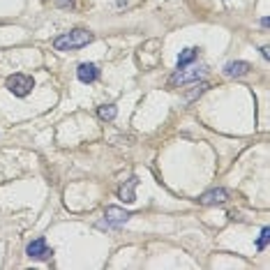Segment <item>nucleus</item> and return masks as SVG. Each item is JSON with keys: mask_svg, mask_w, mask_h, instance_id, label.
Masks as SVG:
<instances>
[{"mask_svg": "<svg viewBox=\"0 0 270 270\" xmlns=\"http://www.w3.org/2000/svg\"><path fill=\"white\" fill-rule=\"evenodd\" d=\"M249 62L245 60H234V62H226V67H224V74H226L228 79H243L249 74Z\"/></svg>", "mask_w": 270, "mask_h": 270, "instance_id": "0eeeda50", "label": "nucleus"}, {"mask_svg": "<svg viewBox=\"0 0 270 270\" xmlns=\"http://www.w3.org/2000/svg\"><path fill=\"white\" fill-rule=\"evenodd\" d=\"M93 40H95V35L90 30L76 28V30H72V32H65V35L56 37V40H53V49H56V51H74V49L88 47Z\"/></svg>", "mask_w": 270, "mask_h": 270, "instance_id": "f257e3e1", "label": "nucleus"}, {"mask_svg": "<svg viewBox=\"0 0 270 270\" xmlns=\"http://www.w3.org/2000/svg\"><path fill=\"white\" fill-rule=\"evenodd\" d=\"M194 88H197V90H192V93L187 95V97H189V99H194V97H197V95H201L203 90L208 88V86H206V83H199V86H194Z\"/></svg>", "mask_w": 270, "mask_h": 270, "instance_id": "ddd939ff", "label": "nucleus"}, {"mask_svg": "<svg viewBox=\"0 0 270 270\" xmlns=\"http://www.w3.org/2000/svg\"><path fill=\"white\" fill-rule=\"evenodd\" d=\"M261 53H263V58H270V49H268V47L261 49Z\"/></svg>", "mask_w": 270, "mask_h": 270, "instance_id": "2eb2a0df", "label": "nucleus"}, {"mask_svg": "<svg viewBox=\"0 0 270 270\" xmlns=\"http://www.w3.org/2000/svg\"><path fill=\"white\" fill-rule=\"evenodd\" d=\"M228 199V192L222 189V187H215V189H208L199 197V203L201 206H217V203H224Z\"/></svg>", "mask_w": 270, "mask_h": 270, "instance_id": "39448f33", "label": "nucleus"}, {"mask_svg": "<svg viewBox=\"0 0 270 270\" xmlns=\"http://www.w3.org/2000/svg\"><path fill=\"white\" fill-rule=\"evenodd\" d=\"M26 252H28L30 259H49V256H51V249H49V245H47V240H44V238L32 240V243L28 245Z\"/></svg>", "mask_w": 270, "mask_h": 270, "instance_id": "423d86ee", "label": "nucleus"}, {"mask_svg": "<svg viewBox=\"0 0 270 270\" xmlns=\"http://www.w3.org/2000/svg\"><path fill=\"white\" fill-rule=\"evenodd\" d=\"M104 217H106V226H123L132 215L127 213V210H123V208H118V206H109L106 210H104Z\"/></svg>", "mask_w": 270, "mask_h": 270, "instance_id": "20e7f679", "label": "nucleus"}, {"mask_svg": "<svg viewBox=\"0 0 270 270\" xmlns=\"http://www.w3.org/2000/svg\"><path fill=\"white\" fill-rule=\"evenodd\" d=\"M97 115L102 120H113L118 115V109H115V104H104V106L97 109Z\"/></svg>", "mask_w": 270, "mask_h": 270, "instance_id": "9b49d317", "label": "nucleus"}, {"mask_svg": "<svg viewBox=\"0 0 270 270\" xmlns=\"http://www.w3.org/2000/svg\"><path fill=\"white\" fill-rule=\"evenodd\" d=\"M206 74L203 65H185V67H178V72L171 76V86H180V83H189V81H199V79Z\"/></svg>", "mask_w": 270, "mask_h": 270, "instance_id": "7ed1b4c3", "label": "nucleus"}, {"mask_svg": "<svg viewBox=\"0 0 270 270\" xmlns=\"http://www.w3.org/2000/svg\"><path fill=\"white\" fill-rule=\"evenodd\" d=\"M58 7H67V5H72V0H53Z\"/></svg>", "mask_w": 270, "mask_h": 270, "instance_id": "4468645a", "label": "nucleus"}, {"mask_svg": "<svg viewBox=\"0 0 270 270\" xmlns=\"http://www.w3.org/2000/svg\"><path fill=\"white\" fill-rule=\"evenodd\" d=\"M268 238H270V228L265 226L263 231H261V236H259V240H256V249H265V245H268Z\"/></svg>", "mask_w": 270, "mask_h": 270, "instance_id": "f8f14e48", "label": "nucleus"}, {"mask_svg": "<svg viewBox=\"0 0 270 270\" xmlns=\"http://www.w3.org/2000/svg\"><path fill=\"white\" fill-rule=\"evenodd\" d=\"M197 56H199V49H194V47H189V49H185V51L178 56V67H185V65H192L194 60H197Z\"/></svg>", "mask_w": 270, "mask_h": 270, "instance_id": "9d476101", "label": "nucleus"}, {"mask_svg": "<svg viewBox=\"0 0 270 270\" xmlns=\"http://www.w3.org/2000/svg\"><path fill=\"white\" fill-rule=\"evenodd\" d=\"M5 86L12 95H16V97H26V95L35 88V81H32V76H28V74H12V76H7Z\"/></svg>", "mask_w": 270, "mask_h": 270, "instance_id": "f03ea898", "label": "nucleus"}, {"mask_svg": "<svg viewBox=\"0 0 270 270\" xmlns=\"http://www.w3.org/2000/svg\"><path fill=\"white\" fill-rule=\"evenodd\" d=\"M76 76L81 83H93V81H97L99 69H97V65H93V62H81L76 67Z\"/></svg>", "mask_w": 270, "mask_h": 270, "instance_id": "6e6552de", "label": "nucleus"}, {"mask_svg": "<svg viewBox=\"0 0 270 270\" xmlns=\"http://www.w3.org/2000/svg\"><path fill=\"white\" fill-rule=\"evenodd\" d=\"M136 185H139V178H136V176H132L130 180H125V185H120V189H118L120 201H125V203H134V201H136V194H134Z\"/></svg>", "mask_w": 270, "mask_h": 270, "instance_id": "1a4fd4ad", "label": "nucleus"}]
</instances>
